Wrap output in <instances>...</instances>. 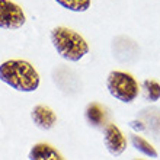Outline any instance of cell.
I'll return each mask as SVG.
<instances>
[{
	"instance_id": "obj_3",
	"label": "cell",
	"mask_w": 160,
	"mask_h": 160,
	"mask_svg": "<svg viewBox=\"0 0 160 160\" xmlns=\"http://www.w3.org/2000/svg\"><path fill=\"white\" fill-rule=\"evenodd\" d=\"M106 89L111 96L122 103H131L137 99L140 93L138 83L134 77L125 72L114 70L106 77Z\"/></svg>"
},
{
	"instance_id": "obj_9",
	"label": "cell",
	"mask_w": 160,
	"mask_h": 160,
	"mask_svg": "<svg viewBox=\"0 0 160 160\" xmlns=\"http://www.w3.org/2000/svg\"><path fill=\"white\" fill-rule=\"evenodd\" d=\"M137 119L144 124L146 130L160 141V108L157 106H150V108H144L138 114Z\"/></svg>"
},
{
	"instance_id": "obj_14",
	"label": "cell",
	"mask_w": 160,
	"mask_h": 160,
	"mask_svg": "<svg viewBox=\"0 0 160 160\" xmlns=\"http://www.w3.org/2000/svg\"><path fill=\"white\" fill-rule=\"evenodd\" d=\"M60 6H63L72 12H86L90 8V0H55Z\"/></svg>"
},
{
	"instance_id": "obj_7",
	"label": "cell",
	"mask_w": 160,
	"mask_h": 160,
	"mask_svg": "<svg viewBox=\"0 0 160 160\" xmlns=\"http://www.w3.org/2000/svg\"><path fill=\"white\" fill-rule=\"evenodd\" d=\"M54 82L64 93H77L80 90L79 77L74 72L67 68H57L54 72Z\"/></svg>"
},
{
	"instance_id": "obj_15",
	"label": "cell",
	"mask_w": 160,
	"mask_h": 160,
	"mask_svg": "<svg viewBox=\"0 0 160 160\" xmlns=\"http://www.w3.org/2000/svg\"><path fill=\"white\" fill-rule=\"evenodd\" d=\"M130 125H131V128H132V130H135V131H144V130H146L144 124L140 121V119H134V121H131Z\"/></svg>"
},
{
	"instance_id": "obj_12",
	"label": "cell",
	"mask_w": 160,
	"mask_h": 160,
	"mask_svg": "<svg viewBox=\"0 0 160 160\" xmlns=\"http://www.w3.org/2000/svg\"><path fill=\"white\" fill-rule=\"evenodd\" d=\"M131 143H132V146L135 147V150H138L140 153H143L144 156L153 157V159H156V157H157L156 148L153 147L152 144L148 143L146 138H143L141 135L131 134Z\"/></svg>"
},
{
	"instance_id": "obj_4",
	"label": "cell",
	"mask_w": 160,
	"mask_h": 160,
	"mask_svg": "<svg viewBox=\"0 0 160 160\" xmlns=\"http://www.w3.org/2000/svg\"><path fill=\"white\" fill-rule=\"evenodd\" d=\"M26 18L19 4L10 0H0V28L19 29L25 25Z\"/></svg>"
},
{
	"instance_id": "obj_10",
	"label": "cell",
	"mask_w": 160,
	"mask_h": 160,
	"mask_svg": "<svg viewBox=\"0 0 160 160\" xmlns=\"http://www.w3.org/2000/svg\"><path fill=\"white\" fill-rule=\"evenodd\" d=\"M84 117H86V121L90 127L93 128H102V127H106V119H108V112H106L105 106H102L101 103H96V102H92L86 106V111H84Z\"/></svg>"
},
{
	"instance_id": "obj_1",
	"label": "cell",
	"mask_w": 160,
	"mask_h": 160,
	"mask_svg": "<svg viewBox=\"0 0 160 160\" xmlns=\"http://www.w3.org/2000/svg\"><path fill=\"white\" fill-rule=\"evenodd\" d=\"M0 80L18 92H34L39 86V74L25 60H8L0 64Z\"/></svg>"
},
{
	"instance_id": "obj_2",
	"label": "cell",
	"mask_w": 160,
	"mask_h": 160,
	"mask_svg": "<svg viewBox=\"0 0 160 160\" xmlns=\"http://www.w3.org/2000/svg\"><path fill=\"white\" fill-rule=\"evenodd\" d=\"M52 47L64 60L76 63L82 60L89 52V45L84 38L76 31L66 28V26H57L50 34Z\"/></svg>"
},
{
	"instance_id": "obj_6",
	"label": "cell",
	"mask_w": 160,
	"mask_h": 160,
	"mask_svg": "<svg viewBox=\"0 0 160 160\" xmlns=\"http://www.w3.org/2000/svg\"><path fill=\"white\" fill-rule=\"evenodd\" d=\"M112 52L115 58L121 63H131L137 60L140 50L137 44L128 37H117L112 42Z\"/></svg>"
},
{
	"instance_id": "obj_11",
	"label": "cell",
	"mask_w": 160,
	"mask_h": 160,
	"mask_svg": "<svg viewBox=\"0 0 160 160\" xmlns=\"http://www.w3.org/2000/svg\"><path fill=\"white\" fill-rule=\"evenodd\" d=\"M29 160H64V157L57 152V148L47 143H37L34 144L28 154Z\"/></svg>"
},
{
	"instance_id": "obj_13",
	"label": "cell",
	"mask_w": 160,
	"mask_h": 160,
	"mask_svg": "<svg viewBox=\"0 0 160 160\" xmlns=\"http://www.w3.org/2000/svg\"><path fill=\"white\" fill-rule=\"evenodd\" d=\"M143 95L146 101L156 102L160 99V84L156 80H144L143 82Z\"/></svg>"
},
{
	"instance_id": "obj_5",
	"label": "cell",
	"mask_w": 160,
	"mask_h": 160,
	"mask_svg": "<svg viewBox=\"0 0 160 160\" xmlns=\"http://www.w3.org/2000/svg\"><path fill=\"white\" fill-rule=\"evenodd\" d=\"M103 143L106 150L115 157L121 156L127 148L125 135L122 134V131L115 124H106V127L103 128Z\"/></svg>"
},
{
	"instance_id": "obj_8",
	"label": "cell",
	"mask_w": 160,
	"mask_h": 160,
	"mask_svg": "<svg viewBox=\"0 0 160 160\" xmlns=\"http://www.w3.org/2000/svg\"><path fill=\"white\" fill-rule=\"evenodd\" d=\"M31 118L34 121V124L41 130H51L57 122V115L50 106L47 105H37L34 106V109L31 111Z\"/></svg>"
}]
</instances>
